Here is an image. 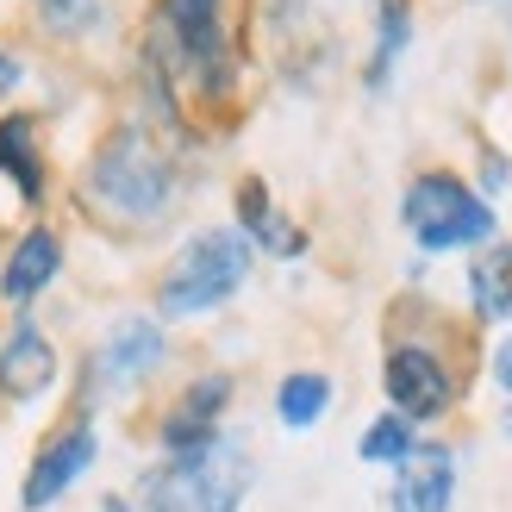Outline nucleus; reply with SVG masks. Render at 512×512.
<instances>
[{
	"mask_svg": "<svg viewBox=\"0 0 512 512\" xmlns=\"http://www.w3.org/2000/svg\"><path fill=\"white\" fill-rule=\"evenodd\" d=\"M325 406H331V375H319V369H288V375H281L275 419L288 431H313L325 419Z\"/></svg>",
	"mask_w": 512,
	"mask_h": 512,
	"instance_id": "nucleus-16",
	"label": "nucleus"
},
{
	"mask_svg": "<svg viewBox=\"0 0 512 512\" xmlns=\"http://www.w3.org/2000/svg\"><path fill=\"white\" fill-rule=\"evenodd\" d=\"M394 512H450L456 500V456L444 444H419L394 469Z\"/></svg>",
	"mask_w": 512,
	"mask_h": 512,
	"instance_id": "nucleus-12",
	"label": "nucleus"
},
{
	"mask_svg": "<svg viewBox=\"0 0 512 512\" xmlns=\"http://www.w3.org/2000/svg\"><path fill=\"white\" fill-rule=\"evenodd\" d=\"M406 44H413V0H375V50H369V69H363V82L375 94L388 88Z\"/></svg>",
	"mask_w": 512,
	"mask_h": 512,
	"instance_id": "nucleus-15",
	"label": "nucleus"
},
{
	"mask_svg": "<svg viewBox=\"0 0 512 512\" xmlns=\"http://www.w3.org/2000/svg\"><path fill=\"white\" fill-rule=\"evenodd\" d=\"M107 512H132V506H125V500H119V494H107Z\"/></svg>",
	"mask_w": 512,
	"mask_h": 512,
	"instance_id": "nucleus-23",
	"label": "nucleus"
},
{
	"mask_svg": "<svg viewBox=\"0 0 512 512\" xmlns=\"http://www.w3.org/2000/svg\"><path fill=\"white\" fill-rule=\"evenodd\" d=\"M138 494L150 512H238L250 494V450L238 438H213L207 450L157 463Z\"/></svg>",
	"mask_w": 512,
	"mask_h": 512,
	"instance_id": "nucleus-3",
	"label": "nucleus"
},
{
	"mask_svg": "<svg viewBox=\"0 0 512 512\" xmlns=\"http://www.w3.org/2000/svg\"><path fill=\"white\" fill-rule=\"evenodd\" d=\"M19 82H25V63L13 57V50H7V44H0V100H7V94H13Z\"/></svg>",
	"mask_w": 512,
	"mask_h": 512,
	"instance_id": "nucleus-20",
	"label": "nucleus"
},
{
	"mask_svg": "<svg viewBox=\"0 0 512 512\" xmlns=\"http://www.w3.org/2000/svg\"><path fill=\"white\" fill-rule=\"evenodd\" d=\"M94 456H100V431L88 413H75L69 425H57L50 438L32 450V463H25V481H19V506L25 512H44V506H57L75 481H82L94 469Z\"/></svg>",
	"mask_w": 512,
	"mask_h": 512,
	"instance_id": "nucleus-6",
	"label": "nucleus"
},
{
	"mask_svg": "<svg viewBox=\"0 0 512 512\" xmlns=\"http://www.w3.org/2000/svg\"><path fill=\"white\" fill-rule=\"evenodd\" d=\"M469 306L475 325H506L512 319V244L488 238L469 263Z\"/></svg>",
	"mask_w": 512,
	"mask_h": 512,
	"instance_id": "nucleus-14",
	"label": "nucleus"
},
{
	"mask_svg": "<svg viewBox=\"0 0 512 512\" xmlns=\"http://www.w3.org/2000/svg\"><path fill=\"white\" fill-rule=\"evenodd\" d=\"M82 200L113 225H157L175 207V157L150 138V125L119 119L82 163Z\"/></svg>",
	"mask_w": 512,
	"mask_h": 512,
	"instance_id": "nucleus-1",
	"label": "nucleus"
},
{
	"mask_svg": "<svg viewBox=\"0 0 512 512\" xmlns=\"http://www.w3.org/2000/svg\"><path fill=\"white\" fill-rule=\"evenodd\" d=\"M494 381H500V388L512 394V338H506V344L494 350Z\"/></svg>",
	"mask_w": 512,
	"mask_h": 512,
	"instance_id": "nucleus-22",
	"label": "nucleus"
},
{
	"mask_svg": "<svg viewBox=\"0 0 512 512\" xmlns=\"http://www.w3.org/2000/svg\"><path fill=\"white\" fill-rule=\"evenodd\" d=\"M32 13H38L44 32H57V38H88L100 25V0H32Z\"/></svg>",
	"mask_w": 512,
	"mask_h": 512,
	"instance_id": "nucleus-18",
	"label": "nucleus"
},
{
	"mask_svg": "<svg viewBox=\"0 0 512 512\" xmlns=\"http://www.w3.org/2000/svg\"><path fill=\"white\" fill-rule=\"evenodd\" d=\"M57 275H63V238L50 232V225H25L7 250V263H0V300L19 306V313H32V300Z\"/></svg>",
	"mask_w": 512,
	"mask_h": 512,
	"instance_id": "nucleus-11",
	"label": "nucleus"
},
{
	"mask_svg": "<svg viewBox=\"0 0 512 512\" xmlns=\"http://www.w3.org/2000/svg\"><path fill=\"white\" fill-rule=\"evenodd\" d=\"M381 394H388L400 419L431 425L456 406L463 375H456L450 350H438L431 338H388V350H381Z\"/></svg>",
	"mask_w": 512,
	"mask_h": 512,
	"instance_id": "nucleus-5",
	"label": "nucleus"
},
{
	"mask_svg": "<svg viewBox=\"0 0 512 512\" xmlns=\"http://www.w3.org/2000/svg\"><path fill=\"white\" fill-rule=\"evenodd\" d=\"M232 207H238V232H244L256 250H269V256H300V250H306V232L269 200V182H263V175H244L238 194H232Z\"/></svg>",
	"mask_w": 512,
	"mask_h": 512,
	"instance_id": "nucleus-13",
	"label": "nucleus"
},
{
	"mask_svg": "<svg viewBox=\"0 0 512 512\" xmlns=\"http://www.w3.org/2000/svg\"><path fill=\"white\" fill-rule=\"evenodd\" d=\"M250 263H256V244L238 225L194 232L157 281V319L169 325V319H200V313H213V306H225L250 281Z\"/></svg>",
	"mask_w": 512,
	"mask_h": 512,
	"instance_id": "nucleus-2",
	"label": "nucleus"
},
{
	"mask_svg": "<svg viewBox=\"0 0 512 512\" xmlns=\"http://www.w3.org/2000/svg\"><path fill=\"white\" fill-rule=\"evenodd\" d=\"M263 7H269V25H281V32L300 25V0H263Z\"/></svg>",
	"mask_w": 512,
	"mask_h": 512,
	"instance_id": "nucleus-21",
	"label": "nucleus"
},
{
	"mask_svg": "<svg viewBox=\"0 0 512 512\" xmlns=\"http://www.w3.org/2000/svg\"><path fill=\"white\" fill-rule=\"evenodd\" d=\"M57 375H63V363H57V344H50V331L32 319V313H19L13 319V331L0 338V406H38L50 388H57Z\"/></svg>",
	"mask_w": 512,
	"mask_h": 512,
	"instance_id": "nucleus-9",
	"label": "nucleus"
},
{
	"mask_svg": "<svg viewBox=\"0 0 512 512\" xmlns=\"http://www.w3.org/2000/svg\"><path fill=\"white\" fill-rule=\"evenodd\" d=\"M0 182L32 213L50 200V163H44V138H38V113H0Z\"/></svg>",
	"mask_w": 512,
	"mask_h": 512,
	"instance_id": "nucleus-10",
	"label": "nucleus"
},
{
	"mask_svg": "<svg viewBox=\"0 0 512 512\" xmlns=\"http://www.w3.org/2000/svg\"><path fill=\"white\" fill-rule=\"evenodd\" d=\"M238 394V381L225 375V369H207V375H194L182 394L169 400V413L157 419V438L169 456H188V450H207L213 438H225V406H232Z\"/></svg>",
	"mask_w": 512,
	"mask_h": 512,
	"instance_id": "nucleus-7",
	"label": "nucleus"
},
{
	"mask_svg": "<svg viewBox=\"0 0 512 512\" xmlns=\"http://www.w3.org/2000/svg\"><path fill=\"white\" fill-rule=\"evenodd\" d=\"M413 450H419V425L400 419V413L369 419V431L356 438V456H363V463H375V469H400Z\"/></svg>",
	"mask_w": 512,
	"mask_h": 512,
	"instance_id": "nucleus-17",
	"label": "nucleus"
},
{
	"mask_svg": "<svg viewBox=\"0 0 512 512\" xmlns=\"http://www.w3.org/2000/svg\"><path fill=\"white\" fill-rule=\"evenodd\" d=\"M169 356V338H163V319L157 313H125L113 319V331L100 338L94 363H88V388H132V381H144L150 369H163Z\"/></svg>",
	"mask_w": 512,
	"mask_h": 512,
	"instance_id": "nucleus-8",
	"label": "nucleus"
},
{
	"mask_svg": "<svg viewBox=\"0 0 512 512\" xmlns=\"http://www.w3.org/2000/svg\"><path fill=\"white\" fill-rule=\"evenodd\" d=\"M506 182H512V163L500 157L494 144H481V188H488V194H500Z\"/></svg>",
	"mask_w": 512,
	"mask_h": 512,
	"instance_id": "nucleus-19",
	"label": "nucleus"
},
{
	"mask_svg": "<svg viewBox=\"0 0 512 512\" xmlns=\"http://www.w3.org/2000/svg\"><path fill=\"white\" fill-rule=\"evenodd\" d=\"M400 225L413 232V244L425 256L438 250H481L488 238H500V219L488 207V194H475L463 175L450 169H419L400 194Z\"/></svg>",
	"mask_w": 512,
	"mask_h": 512,
	"instance_id": "nucleus-4",
	"label": "nucleus"
}]
</instances>
